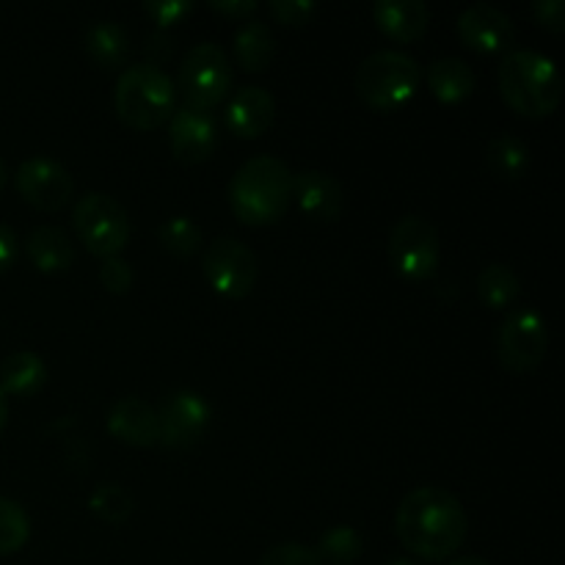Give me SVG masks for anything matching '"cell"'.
<instances>
[{
  "instance_id": "cell-1",
  "label": "cell",
  "mask_w": 565,
  "mask_h": 565,
  "mask_svg": "<svg viewBox=\"0 0 565 565\" xmlns=\"http://www.w3.org/2000/svg\"><path fill=\"white\" fill-rule=\"evenodd\" d=\"M395 530L401 544L423 561L439 563L456 555L467 541V513L452 491L419 486L397 505Z\"/></svg>"
},
{
  "instance_id": "cell-2",
  "label": "cell",
  "mask_w": 565,
  "mask_h": 565,
  "mask_svg": "<svg viewBox=\"0 0 565 565\" xmlns=\"http://www.w3.org/2000/svg\"><path fill=\"white\" fill-rule=\"evenodd\" d=\"M292 202V171L274 154H257L235 171L230 207L246 226L276 224Z\"/></svg>"
},
{
  "instance_id": "cell-3",
  "label": "cell",
  "mask_w": 565,
  "mask_h": 565,
  "mask_svg": "<svg viewBox=\"0 0 565 565\" xmlns=\"http://www.w3.org/2000/svg\"><path fill=\"white\" fill-rule=\"evenodd\" d=\"M497 86L508 108L527 119H546L563 99V81L555 61L535 50H511L500 61Z\"/></svg>"
},
{
  "instance_id": "cell-4",
  "label": "cell",
  "mask_w": 565,
  "mask_h": 565,
  "mask_svg": "<svg viewBox=\"0 0 565 565\" xmlns=\"http://www.w3.org/2000/svg\"><path fill=\"white\" fill-rule=\"evenodd\" d=\"M116 116L132 130H158L177 110V83L152 64H132L116 81Z\"/></svg>"
},
{
  "instance_id": "cell-5",
  "label": "cell",
  "mask_w": 565,
  "mask_h": 565,
  "mask_svg": "<svg viewBox=\"0 0 565 565\" xmlns=\"http://www.w3.org/2000/svg\"><path fill=\"white\" fill-rule=\"evenodd\" d=\"M423 83V66L403 50H379L356 70V94L367 108L392 114L412 103Z\"/></svg>"
},
{
  "instance_id": "cell-6",
  "label": "cell",
  "mask_w": 565,
  "mask_h": 565,
  "mask_svg": "<svg viewBox=\"0 0 565 565\" xmlns=\"http://www.w3.org/2000/svg\"><path fill=\"white\" fill-rule=\"evenodd\" d=\"M72 226L83 246L99 259L119 257L130 241V218L108 193H86L72 207Z\"/></svg>"
},
{
  "instance_id": "cell-7",
  "label": "cell",
  "mask_w": 565,
  "mask_h": 565,
  "mask_svg": "<svg viewBox=\"0 0 565 565\" xmlns=\"http://www.w3.org/2000/svg\"><path fill=\"white\" fill-rule=\"evenodd\" d=\"M386 254L403 279H430L441 259L439 230L425 215H403L386 237Z\"/></svg>"
},
{
  "instance_id": "cell-8",
  "label": "cell",
  "mask_w": 565,
  "mask_h": 565,
  "mask_svg": "<svg viewBox=\"0 0 565 565\" xmlns=\"http://www.w3.org/2000/svg\"><path fill=\"white\" fill-rule=\"evenodd\" d=\"M550 351V326L533 307L513 309L497 329V359L511 373H530Z\"/></svg>"
},
{
  "instance_id": "cell-9",
  "label": "cell",
  "mask_w": 565,
  "mask_h": 565,
  "mask_svg": "<svg viewBox=\"0 0 565 565\" xmlns=\"http://www.w3.org/2000/svg\"><path fill=\"white\" fill-rule=\"evenodd\" d=\"M180 88L193 108H215L232 88V61L218 44L202 42L182 58Z\"/></svg>"
},
{
  "instance_id": "cell-10",
  "label": "cell",
  "mask_w": 565,
  "mask_h": 565,
  "mask_svg": "<svg viewBox=\"0 0 565 565\" xmlns=\"http://www.w3.org/2000/svg\"><path fill=\"white\" fill-rule=\"evenodd\" d=\"M202 270L207 285L224 298H246L259 276L257 254L235 237H218L204 248Z\"/></svg>"
},
{
  "instance_id": "cell-11",
  "label": "cell",
  "mask_w": 565,
  "mask_h": 565,
  "mask_svg": "<svg viewBox=\"0 0 565 565\" xmlns=\"http://www.w3.org/2000/svg\"><path fill=\"white\" fill-rule=\"evenodd\" d=\"M210 417H213V408L204 395L193 390L171 392L158 408V445L169 450H185L196 445L207 430Z\"/></svg>"
},
{
  "instance_id": "cell-12",
  "label": "cell",
  "mask_w": 565,
  "mask_h": 565,
  "mask_svg": "<svg viewBox=\"0 0 565 565\" xmlns=\"http://www.w3.org/2000/svg\"><path fill=\"white\" fill-rule=\"evenodd\" d=\"M14 185L31 207L44 210V213L66 207L70 199L75 196V180H72L70 169L55 158H47V154H36V158H28L25 163H20Z\"/></svg>"
},
{
  "instance_id": "cell-13",
  "label": "cell",
  "mask_w": 565,
  "mask_h": 565,
  "mask_svg": "<svg viewBox=\"0 0 565 565\" xmlns=\"http://www.w3.org/2000/svg\"><path fill=\"white\" fill-rule=\"evenodd\" d=\"M458 39L463 47L475 50L483 55H497L511 50L513 39H516V25L511 17L491 3H472L458 14L456 22Z\"/></svg>"
},
{
  "instance_id": "cell-14",
  "label": "cell",
  "mask_w": 565,
  "mask_h": 565,
  "mask_svg": "<svg viewBox=\"0 0 565 565\" xmlns=\"http://www.w3.org/2000/svg\"><path fill=\"white\" fill-rule=\"evenodd\" d=\"M169 141L171 152L180 163L199 166L215 152L218 143V130H215V119L210 110L193 108V105H182L171 114L169 119Z\"/></svg>"
},
{
  "instance_id": "cell-15",
  "label": "cell",
  "mask_w": 565,
  "mask_h": 565,
  "mask_svg": "<svg viewBox=\"0 0 565 565\" xmlns=\"http://www.w3.org/2000/svg\"><path fill=\"white\" fill-rule=\"evenodd\" d=\"M292 202L298 204L309 221L318 224H331L342 215L345 207V191H342L340 180L326 171L309 169L301 174H292Z\"/></svg>"
},
{
  "instance_id": "cell-16",
  "label": "cell",
  "mask_w": 565,
  "mask_h": 565,
  "mask_svg": "<svg viewBox=\"0 0 565 565\" xmlns=\"http://www.w3.org/2000/svg\"><path fill=\"white\" fill-rule=\"evenodd\" d=\"M274 121L276 99L274 94L263 86L237 88L235 97L226 105V127H230L237 138H246V141L265 136Z\"/></svg>"
},
{
  "instance_id": "cell-17",
  "label": "cell",
  "mask_w": 565,
  "mask_h": 565,
  "mask_svg": "<svg viewBox=\"0 0 565 565\" xmlns=\"http://www.w3.org/2000/svg\"><path fill=\"white\" fill-rule=\"evenodd\" d=\"M108 434L130 447L158 445V408L136 395L121 397L108 412Z\"/></svg>"
},
{
  "instance_id": "cell-18",
  "label": "cell",
  "mask_w": 565,
  "mask_h": 565,
  "mask_svg": "<svg viewBox=\"0 0 565 565\" xmlns=\"http://www.w3.org/2000/svg\"><path fill=\"white\" fill-rule=\"evenodd\" d=\"M373 22L392 42L412 44L428 31L430 11L423 0H379L373 6Z\"/></svg>"
},
{
  "instance_id": "cell-19",
  "label": "cell",
  "mask_w": 565,
  "mask_h": 565,
  "mask_svg": "<svg viewBox=\"0 0 565 565\" xmlns=\"http://www.w3.org/2000/svg\"><path fill=\"white\" fill-rule=\"evenodd\" d=\"M25 254L42 274H64L75 263V243L61 226H36L28 235Z\"/></svg>"
},
{
  "instance_id": "cell-20",
  "label": "cell",
  "mask_w": 565,
  "mask_h": 565,
  "mask_svg": "<svg viewBox=\"0 0 565 565\" xmlns=\"http://www.w3.org/2000/svg\"><path fill=\"white\" fill-rule=\"evenodd\" d=\"M428 88L439 103L458 105L472 97V92L478 88V75L463 58L445 55V58L430 61Z\"/></svg>"
},
{
  "instance_id": "cell-21",
  "label": "cell",
  "mask_w": 565,
  "mask_h": 565,
  "mask_svg": "<svg viewBox=\"0 0 565 565\" xmlns=\"http://www.w3.org/2000/svg\"><path fill=\"white\" fill-rule=\"evenodd\" d=\"M47 384V364L33 351H17L0 362V390L6 397H33Z\"/></svg>"
},
{
  "instance_id": "cell-22",
  "label": "cell",
  "mask_w": 565,
  "mask_h": 565,
  "mask_svg": "<svg viewBox=\"0 0 565 565\" xmlns=\"http://www.w3.org/2000/svg\"><path fill=\"white\" fill-rule=\"evenodd\" d=\"M232 44H235L237 64L246 72H265L276 58V39L265 22H243Z\"/></svg>"
},
{
  "instance_id": "cell-23",
  "label": "cell",
  "mask_w": 565,
  "mask_h": 565,
  "mask_svg": "<svg viewBox=\"0 0 565 565\" xmlns=\"http://www.w3.org/2000/svg\"><path fill=\"white\" fill-rule=\"evenodd\" d=\"M86 55L92 58V64L99 66V70H119V66L125 64L127 55H130V36H127L125 28L116 25V22H97V25L88 28L86 33Z\"/></svg>"
},
{
  "instance_id": "cell-24",
  "label": "cell",
  "mask_w": 565,
  "mask_h": 565,
  "mask_svg": "<svg viewBox=\"0 0 565 565\" xmlns=\"http://www.w3.org/2000/svg\"><path fill=\"white\" fill-rule=\"evenodd\" d=\"M486 163L500 180H524L530 171V147L516 136H494L486 143Z\"/></svg>"
},
{
  "instance_id": "cell-25",
  "label": "cell",
  "mask_w": 565,
  "mask_h": 565,
  "mask_svg": "<svg viewBox=\"0 0 565 565\" xmlns=\"http://www.w3.org/2000/svg\"><path fill=\"white\" fill-rule=\"evenodd\" d=\"M475 292H478V298L483 301V307L500 312V309H508L516 301L519 292H522V279H519L516 270L508 268V265L491 263L486 265L478 274V279H475Z\"/></svg>"
},
{
  "instance_id": "cell-26",
  "label": "cell",
  "mask_w": 565,
  "mask_h": 565,
  "mask_svg": "<svg viewBox=\"0 0 565 565\" xmlns=\"http://www.w3.org/2000/svg\"><path fill=\"white\" fill-rule=\"evenodd\" d=\"M362 535H359V530H353L351 524H334V527L326 530L318 539V544L312 546L320 565H353L362 557Z\"/></svg>"
},
{
  "instance_id": "cell-27",
  "label": "cell",
  "mask_w": 565,
  "mask_h": 565,
  "mask_svg": "<svg viewBox=\"0 0 565 565\" xmlns=\"http://www.w3.org/2000/svg\"><path fill=\"white\" fill-rule=\"evenodd\" d=\"M158 241L171 257L188 259L202 248V230L188 215H171L169 221L158 226Z\"/></svg>"
},
{
  "instance_id": "cell-28",
  "label": "cell",
  "mask_w": 565,
  "mask_h": 565,
  "mask_svg": "<svg viewBox=\"0 0 565 565\" xmlns=\"http://www.w3.org/2000/svg\"><path fill=\"white\" fill-rule=\"evenodd\" d=\"M31 539V519L20 502L0 497V555H14Z\"/></svg>"
},
{
  "instance_id": "cell-29",
  "label": "cell",
  "mask_w": 565,
  "mask_h": 565,
  "mask_svg": "<svg viewBox=\"0 0 565 565\" xmlns=\"http://www.w3.org/2000/svg\"><path fill=\"white\" fill-rule=\"evenodd\" d=\"M88 508L108 524H121L132 513V494L119 483H99L88 497Z\"/></svg>"
},
{
  "instance_id": "cell-30",
  "label": "cell",
  "mask_w": 565,
  "mask_h": 565,
  "mask_svg": "<svg viewBox=\"0 0 565 565\" xmlns=\"http://www.w3.org/2000/svg\"><path fill=\"white\" fill-rule=\"evenodd\" d=\"M193 9H196L193 0H147V3L141 6L143 14H147L158 28L180 25L185 17L193 14Z\"/></svg>"
},
{
  "instance_id": "cell-31",
  "label": "cell",
  "mask_w": 565,
  "mask_h": 565,
  "mask_svg": "<svg viewBox=\"0 0 565 565\" xmlns=\"http://www.w3.org/2000/svg\"><path fill=\"white\" fill-rule=\"evenodd\" d=\"M132 281H136V274H132V268L125 259H103V265H99V285H103L105 290L114 292V296H125V292H130Z\"/></svg>"
},
{
  "instance_id": "cell-32",
  "label": "cell",
  "mask_w": 565,
  "mask_h": 565,
  "mask_svg": "<svg viewBox=\"0 0 565 565\" xmlns=\"http://www.w3.org/2000/svg\"><path fill=\"white\" fill-rule=\"evenodd\" d=\"M268 9L276 22L296 28V25H307V22L315 17V11H318V6H315L312 0H270Z\"/></svg>"
},
{
  "instance_id": "cell-33",
  "label": "cell",
  "mask_w": 565,
  "mask_h": 565,
  "mask_svg": "<svg viewBox=\"0 0 565 565\" xmlns=\"http://www.w3.org/2000/svg\"><path fill=\"white\" fill-rule=\"evenodd\" d=\"M259 565H320L315 557L312 546L296 544V541H287V544L270 546L263 555Z\"/></svg>"
},
{
  "instance_id": "cell-34",
  "label": "cell",
  "mask_w": 565,
  "mask_h": 565,
  "mask_svg": "<svg viewBox=\"0 0 565 565\" xmlns=\"http://www.w3.org/2000/svg\"><path fill=\"white\" fill-rule=\"evenodd\" d=\"M533 14L539 25L550 28L552 33L565 31V3L563 0H535Z\"/></svg>"
},
{
  "instance_id": "cell-35",
  "label": "cell",
  "mask_w": 565,
  "mask_h": 565,
  "mask_svg": "<svg viewBox=\"0 0 565 565\" xmlns=\"http://www.w3.org/2000/svg\"><path fill=\"white\" fill-rule=\"evenodd\" d=\"M210 9L235 20H248L257 11V0H210Z\"/></svg>"
},
{
  "instance_id": "cell-36",
  "label": "cell",
  "mask_w": 565,
  "mask_h": 565,
  "mask_svg": "<svg viewBox=\"0 0 565 565\" xmlns=\"http://www.w3.org/2000/svg\"><path fill=\"white\" fill-rule=\"evenodd\" d=\"M17 259V235L11 226L0 224V274H6V270L14 265Z\"/></svg>"
},
{
  "instance_id": "cell-37",
  "label": "cell",
  "mask_w": 565,
  "mask_h": 565,
  "mask_svg": "<svg viewBox=\"0 0 565 565\" xmlns=\"http://www.w3.org/2000/svg\"><path fill=\"white\" fill-rule=\"evenodd\" d=\"M143 50L149 53L147 64L160 66L163 61L171 58V50L174 47H171V39H166L163 33H152V36H149V44H143Z\"/></svg>"
},
{
  "instance_id": "cell-38",
  "label": "cell",
  "mask_w": 565,
  "mask_h": 565,
  "mask_svg": "<svg viewBox=\"0 0 565 565\" xmlns=\"http://www.w3.org/2000/svg\"><path fill=\"white\" fill-rule=\"evenodd\" d=\"M6 423H9V397H6L3 390H0V434H3Z\"/></svg>"
},
{
  "instance_id": "cell-39",
  "label": "cell",
  "mask_w": 565,
  "mask_h": 565,
  "mask_svg": "<svg viewBox=\"0 0 565 565\" xmlns=\"http://www.w3.org/2000/svg\"><path fill=\"white\" fill-rule=\"evenodd\" d=\"M450 565H489V563L478 555H463V557H456Z\"/></svg>"
},
{
  "instance_id": "cell-40",
  "label": "cell",
  "mask_w": 565,
  "mask_h": 565,
  "mask_svg": "<svg viewBox=\"0 0 565 565\" xmlns=\"http://www.w3.org/2000/svg\"><path fill=\"white\" fill-rule=\"evenodd\" d=\"M6 182H9V166H6L3 160H0V191H3V188H6Z\"/></svg>"
},
{
  "instance_id": "cell-41",
  "label": "cell",
  "mask_w": 565,
  "mask_h": 565,
  "mask_svg": "<svg viewBox=\"0 0 565 565\" xmlns=\"http://www.w3.org/2000/svg\"><path fill=\"white\" fill-rule=\"evenodd\" d=\"M386 565H419V563H414V561H392V563H386Z\"/></svg>"
}]
</instances>
